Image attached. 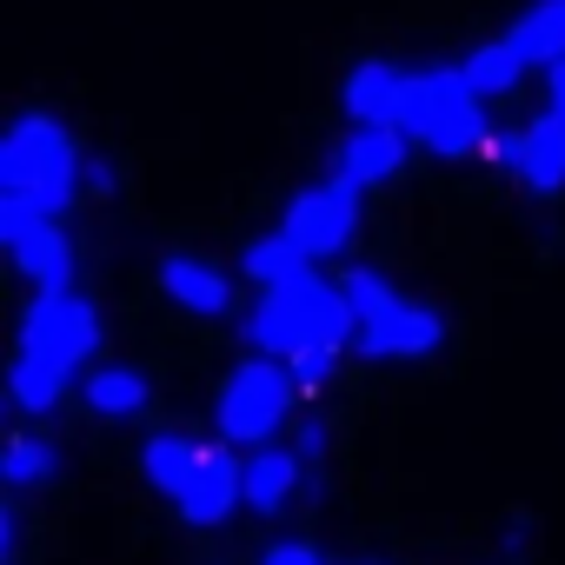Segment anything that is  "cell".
<instances>
[{
	"label": "cell",
	"mask_w": 565,
	"mask_h": 565,
	"mask_svg": "<svg viewBox=\"0 0 565 565\" xmlns=\"http://www.w3.org/2000/svg\"><path fill=\"white\" fill-rule=\"evenodd\" d=\"M406 127L393 120H373V127H353V140L340 147V173H353L360 186H386L399 167H406Z\"/></svg>",
	"instance_id": "7c38bea8"
},
{
	"label": "cell",
	"mask_w": 565,
	"mask_h": 565,
	"mask_svg": "<svg viewBox=\"0 0 565 565\" xmlns=\"http://www.w3.org/2000/svg\"><path fill=\"white\" fill-rule=\"evenodd\" d=\"M94 340H100V320H94V307H87L74 287L41 294V300L28 307V320H21V347H28V353H47V360H61V366H81V360L94 353Z\"/></svg>",
	"instance_id": "52a82bcc"
},
{
	"label": "cell",
	"mask_w": 565,
	"mask_h": 565,
	"mask_svg": "<svg viewBox=\"0 0 565 565\" xmlns=\"http://www.w3.org/2000/svg\"><path fill=\"white\" fill-rule=\"evenodd\" d=\"M87 193H114V167L107 160H87Z\"/></svg>",
	"instance_id": "d4e9b609"
},
{
	"label": "cell",
	"mask_w": 565,
	"mask_h": 565,
	"mask_svg": "<svg viewBox=\"0 0 565 565\" xmlns=\"http://www.w3.org/2000/svg\"><path fill=\"white\" fill-rule=\"evenodd\" d=\"M300 393H307V386H300L294 366H279V353H259V360L233 366V380L220 386L213 419H220V433H226L233 446H266L279 426L294 419V399H300Z\"/></svg>",
	"instance_id": "5b68a950"
},
{
	"label": "cell",
	"mask_w": 565,
	"mask_h": 565,
	"mask_svg": "<svg viewBox=\"0 0 565 565\" xmlns=\"http://www.w3.org/2000/svg\"><path fill=\"white\" fill-rule=\"evenodd\" d=\"M505 41L525 54V67H552L565 54V0H532Z\"/></svg>",
	"instance_id": "2e32d148"
},
{
	"label": "cell",
	"mask_w": 565,
	"mask_h": 565,
	"mask_svg": "<svg viewBox=\"0 0 565 565\" xmlns=\"http://www.w3.org/2000/svg\"><path fill=\"white\" fill-rule=\"evenodd\" d=\"M479 87L466 81V67H426L413 74V94H406V134L439 153V160H466L472 147H486V114H479Z\"/></svg>",
	"instance_id": "277c9868"
},
{
	"label": "cell",
	"mask_w": 565,
	"mask_h": 565,
	"mask_svg": "<svg viewBox=\"0 0 565 565\" xmlns=\"http://www.w3.org/2000/svg\"><path fill=\"white\" fill-rule=\"evenodd\" d=\"M519 74H525V54H519L512 41H486V47H472V54H466V81H472L486 100H492V94H505Z\"/></svg>",
	"instance_id": "d6986e66"
},
{
	"label": "cell",
	"mask_w": 565,
	"mask_h": 565,
	"mask_svg": "<svg viewBox=\"0 0 565 565\" xmlns=\"http://www.w3.org/2000/svg\"><path fill=\"white\" fill-rule=\"evenodd\" d=\"M505 160H512V173H519L532 193H558V186H565V114L552 107V114H539L532 127H519L512 147H505Z\"/></svg>",
	"instance_id": "9c48e42d"
},
{
	"label": "cell",
	"mask_w": 565,
	"mask_h": 565,
	"mask_svg": "<svg viewBox=\"0 0 565 565\" xmlns=\"http://www.w3.org/2000/svg\"><path fill=\"white\" fill-rule=\"evenodd\" d=\"M54 472H61V452H54L47 439L14 433L8 452H0V479H8V486H41V479H54Z\"/></svg>",
	"instance_id": "44dd1931"
},
{
	"label": "cell",
	"mask_w": 565,
	"mask_h": 565,
	"mask_svg": "<svg viewBox=\"0 0 565 565\" xmlns=\"http://www.w3.org/2000/svg\"><path fill=\"white\" fill-rule=\"evenodd\" d=\"M67 373H74V366H61V360L21 347L14 366H8V399H14L21 413H54V399L67 393Z\"/></svg>",
	"instance_id": "5bb4252c"
},
{
	"label": "cell",
	"mask_w": 565,
	"mask_h": 565,
	"mask_svg": "<svg viewBox=\"0 0 565 565\" xmlns=\"http://www.w3.org/2000/svg\"><path fill=\"white\" fill-rule=\"evenodd\" d=\"M259 565H320V552H313V545H300V539H287V545H273Z\"/></svg>",
	"instance_id": "603a6c76"
},
{
	"label": "cell",
	"mask_w": 565,
	"mask_h": 565,
	"mask_svg": "<svg viewBox=\"0 0 565 565\" xmlns=\"http://www.w3.org/2000/svg\"><path fill=\"white\" fill-rule=\"evenodd\" d=\"M360 180L353 173H333V180H320V186H300L294 193V206H287V220H279V233H294L300 246H307V259H333V253H347L353 246V233H360Z\"/></svg>",
	"instance_id": "8992f818"
},
{
	"label": "cell",
	"mask_w": 565,
	"mask_h": 565,
	"mask_svg": "<svg viewBox=\"0 0 565 565\" xmlns=\"http://www.w3.org/2000/svg\"><path fill=\"white\" fill-rule=\"evenodd\" d=\"M160 294H167L173 307L200 313V320H220V313L233 307L226 273H220L213 259H193V253H173V259H160Z\"/></svg>",
	"instance_id": "8fae6325"
},
{
	"label": "cell",
	"mask_w": 565,
	"mask_h": 565,
	"mask_svg": "<svg viewBox=\"0 0 565 565\" xmlns=\"http://www.w3.org/2000/svg\"><path fill=\"white\" fill-rule=\"evenodd\" d=\"M200 446L193 439H180V433H167V439H147V452H140V466H147V479L167 492V499H180V486L200 472Z\"/></svg>",
	"instance_id": "e0dca14e"
},
{
	"label": "cell",
	"mask_w": 565,
	"mask_h": 565,
	"mask_svg": "<svg viewBox=\"0 0 565 565\" xmlns=\"http://www.w3.org/2000/svg\"><path fill=\"white\" fill-rule=\"evenodd\" d=\"M406 94H413V74L393 67V61H360L347 74V114L353 127H373V120H406Z\"/></svg>",
	"instance_id": "30bf717a"
},
{
	"label": "cell",
	"mask_w": 565,
	"mask_h": 565,
	"mask_svg": "<svg viewBox=\"0 0 565 565\" xmlns=\"http://www.w3.org/2000/svg\"><path fill=\"white\" fill-rule=\"evenodd\" d=\"M180 519L186 525H220L233 505H246V466L233 459V452H206L200 459V472L180 486Z\"/></svg>",
	"instance_id": "ba28073f"
},
{
	"label": "cell",
	"mask_w": 565,
	"mask_h": 565,
	"mask_svg": "<svg viewBox=\"0 0 565 565\" xmlns=\"http://www.w3.org/2000/svg\"><path fill=\"white\" fill-rule=\"evenodd\" d=\"M14 266L34 279L41 294H54V287H74V246H67V233L47 220L41 233H28L21 246H14Z\"/></svg>",
	"instance_id": "9a60e30c"
},
{
	"label": "cell",
	"mask_w": 565,
	"mask_h": 565,
	"mask_svg": "<svg viewBox=\"0 0 565 565\" xmlns=\"http://www.w3.org/2000/svg\"><path fill=\"white\" fill-rule=\"evenodd\" d=\"M300 266H313V259H307V246L294 233H273V239H253L246 246V273L259 279V287H279V279H294Z\"/></svg>",
	"instance_id": "ffe728a7"
},
{
	"label": "cell",
	"mask_w": 565,
	"mask_h": 565,
	"mask_svg": "<svg viewBox=\"0 0 565 565\" xmlns=\"http://www.w3.org/2000/svg\"><path fill=\"white\" fill-rule=\"evenodd\" d=\"M545 94H552V107L565 114V54H558V61L545 67Z\"/></svg>",
	"instance_id": "cb8c5ba5"
},
{
	"label": "cell",
	"mask_w": 565,
	"mask_h": 565,
	"mask_svg": "<svg viewBox=\"0 0 565 565\" xmlns=\"http://www.w3.org/2000/svg\"><path fill=\"white\" fill-rule=\"evenodd\" d=\"M87 406L107 413V419H134V413L147 406V380H140L134 366H100V373L87 380Z\"/></svg>",
	"instance_id": "ac0fdd59"
},
{
	"label": "cell",
	"mask_w": 565,
	"mask_h": 565,
	"mask_svg": "<svg viewBox=\"0 0 565 565\" xmlns=\"http://www.w3.org/2000/svg\"><path fill=\"white\" fill-rule=\"evenodd\" d=\"M287 366L300 373V386H307V393H320V386L333 380V366H340V347H300Z\"/></svg>",
	"instance_id": "7402d4cb"
},
{
	"label": "cell",
	"mask_w": 565,
	"mask_h": 565,
	"mask_svg": "<svg viewBox=\"0 0 565 565\" xmlns=\"http://www.w3.org/2000/svg\"><path fill=\"white\" fill-rule=\"evenodd\" d=\"M21 545V512H0V552Z\"/></svg>",
	"instance_id": "484cf974"
},
{
	"label": "cell",
	"mask_w": 565,
	"mask_h": 565,
	"mask_svg": "<svg viewBox=\"0 0 565 565\" xmlns=\"http://www.w3.org/2000/svg\"><path fill=\"white\" fill-rule=\"evenodd\" d=\"M320 452H327V426H307L300 433V459H320Z\"/></svg>",
	"instance_id": "4316f807"
},
{
	"label": "cell",
	"mask_w": 565,
	"mask_h": 565,
	"mask_svg": "<svg viewBox=\"0 0 565 565\" xmlns=\"http://www.w3.org/2000/svg\"><path fill=\"white\" fill-rule=\"evenodd\" d=\"M0 186L34 193L47 213H61L87 186V160H81V147H74V134L61 120L28 114V120H14L0 134Z\"/></svg>",
	"instance_id": "7a4b0ae2"
},
{
	"label": "cell",
	"mask_w": 565,
	"mask_h": 565,
	"mask_svg": "<svg viewBox=\"0 0 565 565\" xmlns=\"http://www.w3.org/2000/svg\"><path fill=\"white\" fill-rule=\"evenodd\" d=\"M347 300L360 313V353L366 360H426L446 340V320L426 300H406L393 279L373 273V266L347 273Z\"/></svg>",
	"instance_id": "3957f363"
},
{
	"label": "cell",
	"mask_w": 565,
	"mask_h": 565,
	"mask_svg": "<svg viewBox=\"0 0 565 565\" xmlns=\"http://www.w3.org/2000/svg\"><path fill=\"white\" fill-rule=\"evenodd\" d=\"M300 479H307V459L266 439V446H253V459H246V505L266 519V512H279V505L294 499Z\"/></svg>",
	"instance_id": "4fadbf2b"
},
{
	"label": "cell",
	"mask_w": 565,
	"mask_h": 565,
	"mask_svg": "<svg viewBox=\"0 0 565 565\" xmlns=\"http://www.w3.org/2000/svg\"><path fill=\"white\" fill-rule=\"evenodd\" d=\"M246 340H253V353H279V360H294L300 347H347V340H360V313L347 300V279L333 287V279H320L313 266H300L294 279L266 287L259 313L246 320Z\"/></svg>",
	"instance_id": "6da1fadb"
}]
</instances>
